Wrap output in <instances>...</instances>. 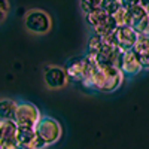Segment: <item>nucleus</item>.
I'll return each instance as SVG.
<instances>
[{
    "label": "nucleus",
    "instance_id": "f3484780",
    "mask_svg": "<svg viewBox=\"0 0 149 149\" xmlns=\"http://www.w3.org/2000/svg\"><path fill=\"white\" fill-rule=\"evenodd\" d=\"M100 2L102 0H79V5H81V9L84 10V14L86 15L100 8Z\"/></svg>",
    "mask_w": 149,
    "mask_h": 149
},
{
    "label": "nucleus",
    "instance_id": "6ab92c4d",
    "mask_svg": "<svg viewBox=\"0 0 149 149\" xmlns=\"http://www.w3.org/2000/svg\"><path fill=\"white\" fill-rule=\"evenodd\" d=\"M119 2H121V8L122 9H130V8H133L136 5H139L137 0H119Z\"/></svg>",
    "mask_w": 149,
    "mask_h": 149
},
{
    "label": "nucleus",
    "instance_id": "f257e3e1",
    "mask_svg": "<svg viewBox=\"0 0 149 149\" xmlns=\"http://www.w3.org/2000/svg\"><path fill=\"white\" fill-rule=\"evenodd\" d=\"M122 81H124V74L119 72L116 66L95 64L85 86L95 91H102V93H113L121 86Z\"/></svg>",
    "mask_w": 149,
    "mask_h": 149
},
{
    "label": "nucleus",
    "instance_id": "f8f14e48",
    "mask_svg": "<svg viewBox=\"0 0 149 149\" xmlns=\"http://www.w3.org/2000/svg\"><path fill=\"white\" fill-rule=\"evenodd\" d=\"M17 124L14 119H0V145H10L17 146L15 137H17Z\"/></svg>",
    "mask_w": 149,
    "mask_h": 149
},
{
    "label": "nucleus",
    "instance_id": "7ed1b4c3",
    "mask_svg": "<svg viewBox=\"0 0 149 149\" xmlns=\"http://www.w3.org/2000/svg\"><path fill=\"white\" fill-rule=\"evenodd\" d=\"M95 61L88 57V55H84L81 58H74V60H70L69 64L66 66V74L69 81H74V82H81L82 85H85L88 82L91 73L95 67Z\"/></svg>",
    "mask_w": 149,
    "mask_h": 149
},
{
    "label": "nucleus",
    "instance_id": "412c9836",
    "mask_svg": "<svg viewBox=\"0 0 149 149\" xmlns=\"http://www.w3.org/2000/svg\"><path fill=\"white\" fill-rule=\"evenodd\" d=\"M17 146H10V145H0V149H15Z\"/></svg>",
    "mask_w": 149,
    "mask_h": 149
},
{
    "label": "nucleus",
    "instance_id": "1a4fd4ad",
    "mask_svg": "<svg viewBox=\"0 0 149 149\" xmlns=\"http://www.w3.org/2000/svg\"><path fill=\"white\" fill-rule=\"evenodd\" d=\"M116 67L124 74V78L125 76H136V74H139L143 70L137 55L133 51L121 52L119 57H118V61H116Z\"/></svg>",
    "mask_w": 149,
    "mask_h": 149
},
{
    "label": "nucleus",
    "instance_id": "dca6fc26",
    "mask_svg": "<svg viewBox=\"0 0 149 149\" xmlns=\"http://www.w3.org/2000/svg\"><path fill=\"white\" fill-rule=\"evenodd\" d=\"M112 18H113V22L116 27H121V26H128V12L127 9H118L113 15H112Z\"/></svg>",
    "mask_w": 149,
    "mask_h": 149
},
{
    "label": "nucleus",
    "instance_id": "6e6552de",
    "mask_svg": "<svg viewBox=\"0 0 149 149\" xmlns=\"http://www.w3.org/2000/svg\"><path fill=\"white\" fill-rule=\"evenodd\" d=\"M139 34L136 33L130 26H121L116 27L112 33V39H113L115 46L119 49L121 52L124 51H131L136 40H137Z\"/></svg>",
    "mask_w": 149,
    "mask_h": 149
},
{
    "label": "nucleus",
    "instance_id": "9d476101",
    "mask_svg": "<svg viewBox=\"0 0 149 149\" xmlns=\"http://www.w3.org/2000/svg\"><path fill=\"white\" fill-rule=\"evenodd\" d=\"M43 81L45 85L51 90H58L67 85L69 78L66 74L64 67L60 66H46L43 69Z\"/></svg>",
    "mask_w": 149,
    "mask_h": 149
},
{
    "label": "nucleus",
    "instance_id": "9b49d317",
    "mask_svg": "<svg viewBox=\"0 0 149 149\" xmlns=\"http://www.w3.org/2000/svg\"><path fill=\"white\" fill-rule=\"evenodd\" d=\"M15 143H17V146H29V148H33V149H45L43 143L36 137L34 128H18Z\"/></svg>",
    "mask_w": 149,
    "mask_h": 149
},
{
    "label": "nucleus",
    "instance_id": "39448f33",
    "mask_svg": "<svg viewBox=\"0 0 149 149\" xmlns=\"http://www.w3.org/2000/svg\"><path fill=\"white\" fill-rule=\"evenodd\" d=\"M24 26L33 34H46L52 27V21L45 10L30 9L24 17Z\"/></svg>",
    "mask_w": 149,
    "mask_h": 149
},
{
    "label": "nucleus",
    "instance_id": "423d86ee",
    "mask_svg": "<svg viewBox=\"0 0 149 149\" xmlns=\"http://www.w3.org/2000/svg\"><path fill=\"white\" fill-rule=\"evenodd\" d=\"M40 110L37 109L33 103L21 102L17 103L14 122L17 124L18 128H34L37 121L40 119Z\"/></svg>",
    "mask_w": 149,
    "mask_h": 149
},
{
    "label": "nucleus",
    "instance_id": "ddd939ff",
    "mask_svg": "<svg viewBox=\"0 0 149 149\" xmlns=\"http://www.w3.org/2000/svg\"><path fill=\"white\" fill-rule=\"evenodd\" d=\"M131 51L137 55L140 64H142V69L148 70V67H149V39H148V34H139Z\"/></svg>",
    "mask_w": 149,
    "mask_h": 149
},
{
    "label": "nucleus",
    "instance_id": "4be33fe9",
    "mask_svg": "<svg viewBox=\"0 0 149 149\" xmlns=\"http://www.w3.org/2000/svg\"><path fill=\"white\" fill-rule=\"evenodd\" d=\"M15 149H33V148H29V146H17Z\"/></svg>",
    "mask_w": 149,
    "mask_h": 149
},
{
    "label": "nucleus",
    "instance_id": "f03ea898",
    "mask_svg": "<svg viewBox=\"0 0 149 149\" xmlns=\"http://www.w3.org/2000/svg\"><path fill=\"white\" fill-rule=\"evenodd\" d=\"M34 133H36V137L43 143V146L48 148L61 139L63 128H61L57 119L51 116H40V119L37 121L34 127Z\"/></svg>",
    "mask_w": 149,
    "mask_h": 149
},
{
    "label": "nucleus",
    "instance_id": "4468645a",
    "mask_svg": "<svg viewBox=\"0 0 149 149\" xmlns=\"http://www.w3.org/2000/svg\"><path fill=\"white\" fill-rule=\"evenodd\" d=\"M17 109V102L10 98H2L0 100V119H14Z\"/></svg>",
    "mask_w": 149,
    "mask_h": 149
},
{
    "label": "nucleus",
    "instance_id": "a211bd4d",
    "mask_svg": "<svg viewBox=\"0 0 149 149\" xmlns=\"http://www.w3.org/2000/svg\"><path fill=\"white\" fill-rule=\"evenodd\" d=\"M9 15V2L8 0H0V24H2Z\"/></svg>",
    "mask_w": 149,
    "mask_h": 149
},
{
    "label": "nucleus",
    "instance_id": "aec40b11",
    "mask_svg": "<svg viewBox=\"0 0 149 149\" xmlns=\"http://www.w3.org/2000/svg\"><path fill=\"white\" fill-rule=\"evenodd\" d=\"M139 2V5L142 6V8H146L148 9V3H149V0H137Z\"/></svg>",
    "mask_w": 149,
    "mask_h": 149
},
{
    "label": "nucleus",
    "instance_id": "0eeeda50",
    "mask_svg": "<svg viewBox=\"0 0 149 149\" xmlns=\"http://www.w3.org/2000/svg\"><path fill=\"white\" fill-rule=\"evenodd\" d=\"M127 12H128V26L137 34H148V31H149L148 9L142 8L140 5H136V6L127 9Z\"/></svg>",
    "mask_w": 149,
    "mask_h": 149
},
{
    "label": "nucleus",
    "instance_id": "20e7f679",
    "mask_svg": "<svg viewBox=\"0 0 149 149\" xmlns=\"http://www.w3.org/2000/svg\"><path fill=\"white\" fill-rule=\"evenodd\" d=\"M85 19H86V24L93 29L94 34L102 36V37L112 34L113 30L116 29L112 15H107L102 9H95V10L90 12V14H86Z\"/></svg>",
    "mask_w": 149,
    "mask_h": 149
},
{
    "label": "nucleus",
    "instance_id": "2eb2a0df",
    "mask_svg": "<svg viewBox=\"0 0 149 149\" xmlns=\"http://www.w3.org/2000/svg\"><path fill=\"white\" fill-rule=\"evenodd\" d=\"M98 9L106 12L107 15H113L118 9H121V2L119 0H102Z\"/></svg>",
    "mask_w": 149,
    "mask_h": 149
}]
</instances>
